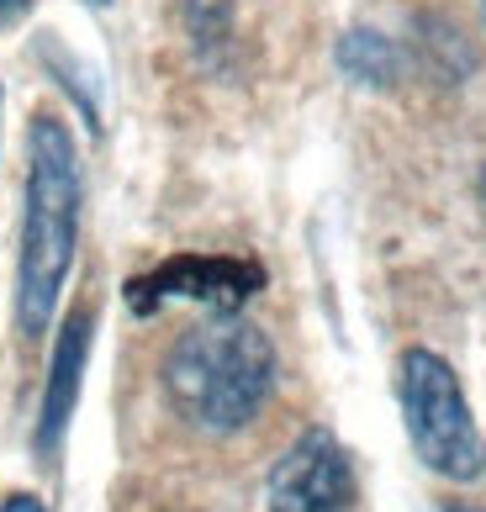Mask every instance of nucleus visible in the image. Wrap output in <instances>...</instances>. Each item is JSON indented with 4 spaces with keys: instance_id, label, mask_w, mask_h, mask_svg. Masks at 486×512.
Returning a JSON list of instances; mask_svg holds the SVG:
<instances>
[{
    "instance_id": "obj_12",
    "label": "nucleus",
    "mask_w": 486,
    "mask_h": 512,
    "mask_svg": "<svg viewBox=\"0 0 486 512\" xmlns=\"http://www.w3.org/2000/svg\"><path fill=\"white\" fill-rule=\"evenodd\" d=\"M85 6H111V0H85Z\"/></svg>"
},
{
    "instance_id": "obj_2",
    "label": "nucleus",
    "mask_w": 486,
    "mask_h": 512,
    "mask_svg": "<svg viewBox=\"0 0 486 512\" xmlns=\"http://www.w3.org/2000/svg\"><path fill=\"white\" fill-rule=\"evenodd\" d=\"M164 391L185 423L207 433H238L275 391V344L238 312H217L212 322L175 338L164 359Z\"/></svg>"
},
{
    "instance_id": "obj_4",
    "label": "nucleus",
    "mask_w": 486,
    "mask_h": 512,
    "mask_svg": "<svg viewBox=\"0 0 486 512\" xmlns=\"http://www.w3.org/2000/svg\"><path fill=\"white\" fill-rule=\"evenodd\" d=\"M259 286L265 270L254 259H233V254H175L154 264L148 275L127 280V307L133 312H159L164 301H201L212 312H238Z\"/></svg>"
},
{
    "instance_id": "obj_6",
    "label": "nucleus",
    "mask_w": 486,
    "mask_h": 512,
    "mask_svg": "<svg viewBox=\"0 0 486 512\" xmlns=\"http://www.w3.org/2000/svg\"><path fill=\"white\" fill-rule=\"evenodd\" d=\"M90 312H69L64 328H59V344H53L48 359V381H43V407H37V454H48L64 444V428L74 417V402H80V386H85V359H90Z\"/></svg>"
},
{
    "instance_id": "obj_10",
    "label": "nucleus",
    "mask_w": 486,
    "mask_h": 512,
    "mask_svg": "<svg viewBox=\"0 0 486 512\" xmlns=\"http://www.w3.org/2000/svg\"><path fill=\"white\" fill-rule=\"evenodd\" d=\"M481 206H486V169H481Z\"/></svg>"
},
{
    "instance_id": "obj_5",
    "label": "nucleus",
    "mask_w": 486,
    "mask_h": 512,
    "mask_svg": "<svg viewBox=\"0 0 486 512\" xmlns=\"http://www.w3.org/2000/svg\"><path fill=\"white\" fill-rule=\"evenodd\" d=\"M354 497L349 454L328 428L302 433L270 470L265 502L270 512H344Z\"/></svg>"
},
{
    "instance_id": "obj_9",
    "label": "nucleus",
    "mask_w": 486,
    "mask_h": 512,
    "mask_svg": "<svg viewBox=\"0 0 486 512\" xmlns=\"http://www.w3.org/2000/svg\"><path fill=\"white\" fill-rule=\"evenodd\" d=\"M32 11V0H0V27H16Z\"/></svg>"
},
{
    "instance_id": "obj_7",
    "label": "nucleus",
    "mask_w": 486,
    "mask_h": 512,
    "mask_svg": "<svg viewBox=\"0 0 486 512\" xmlns=\"http://www.w3.org/2000/svg\"><path fill=\"white\" fill-rule=\"evenodd\" d=\"M333 59H339V69L349 74L354 85H370V90L397 85V74H402L397 43H391L386 32H376V27H354V32H344L339 48H333Z\"/></svg>"
},
{
    "instance_id": "obj_8",
    "label": "nucleus",
    "mask_w": 486,
    "mask_h": 512,
    "mask_svg": "<svg viewBox=\"0 0 486 512\" xmlns=\"http://www.w3.org/2000/svg\"><path fill=\"white\" fill-rule=\"evenodd\" d=\"M0 512H48L43 502H37L32 497V491H11V497L6 502H0Z\"/></svg>"
},
{
    "instance_id": "obj_1",
    "label": "nucleus",
    "mask_w": 486,
    "mask_h": 512,
    "mask_svg": "<svg viewBox=\"0 0 486 512\" xmlns=\"http://www.w3.org/2000/svg\"><path fill=\"white\" fill-rule=\"evenodd\" d=\"M80 206V148L59 117L37 111L27 127L22 254H16V333L22 338H43L59 312L74 249H80Z\"/></svg>"
},
{
    "instance_id": "obj_11",
    "label": "nucleus",
    "mask_w": 486,
    "mask_h": 512,
    "mask_svg": "<svg viewBox=\"0 0 486 512\" xmlns=\"http://www.w3.org/2000/svg\"><path fill=\"white\" fill-rule=\"evenodd\" d=\"M450 512H486V507H450Z\"/></svg>"
},
{
    "instance_id": "obj_13",
    "label": "nucleus",
    "mask_w": 486,
    "mask_h": 512,
    "mask_svg": "<svg viewBox=\"0 0 486 512\" xmlns=\"http://www.w3.org/2000/svg\"><path fill=\"white\" fill-rule=\"evenodd\" d=\"M0 111H6V90H0Z\"/></svg>"
},
{
    "instance_id": "obj_3",
    "label": "nucleus",
    "mask_w": 486,
    "mask_h": 512,
    "mask_svg": "<svg viewBox=\"0 0 486 512\" xmlns=\"http://www.w3.org/2000/svg\"><path fill=\"white\" fill-rule=\"evenodd\" d=\"M397 396H402V423L413 439L418 460L444 481H481L486 470V439L471 417V402L460 391V375L444 365L434 349H407L397 365Z\"/></svg>"
}]
</instances>
